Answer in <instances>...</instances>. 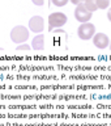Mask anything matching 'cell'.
Listing matches in <instances>:
<instances>
[{
  "mask_svg": "<svg viewBox=\"0 0 111 126\" xmlns=\"http://www.w3.org/2000/svg\"><path fill=\"white\" fill-rule=\"evenodd\" d=\"M27 38H29V30L27 28L22 26V25H17L14 26L11 32V39L12 42L17 43V45H21V43L26 42Z\"/></svg>",
  "mask_w": 111,
  "mask_h": 126,
  "instance_id": "1",
  "label": "cell"
},
{
  "mask_svg": "<svg viewBox=\"0 0 111 126\" xmlns=\"http://www.w3.org/2000/svg\"><path fill=\"white\" fill-rule=\"evenodd\" d=\"M67 21H68V18H67V16L63 13V12H54V13H51L49 16V32H52L55 28H62L64 26Z\"/></svg>",
  "mask_w": 111,
  "mask_h": 126,
  "instance_id": "2",
  "label": "cell"
},
{
  "mask_svg": "<svg viewBox=\"0 0 111 126\" xmlns=\"http://www.w3.org/2000/svg\"><path fill=\"white\" fill-rule=\"evenodd\" d=\"M96 34V26L92 22H82L77 29V35L82 41H89Z\"/></svg>",
  "mask_w": 111,
  "mask_h": 126,
  "instance_id": "3",
  "label": "cell"
},
{
  "mask_svg": "<svg viewBox=\"0 0 111 126\" xmlns=\"http://www.w3.org/2000/svg\"><path fill=\"white\" fill-rule=\"evenodd\" d=\"M93 17V13L90 11L86 9V7L84 5V3L76 5V9H74V18L77 20L78 22H89Z\"/></svg>",
  "mask_w": 111,
  "mask_h": 126,
  "instance_id": "4",
  "label": "cell"
},
{
  "mask_svg": "<svg viewBox=\"0 0 111 126\" xmlns=\"http://www.w3.org/2000/svg\"><path fill=\"white\" fill-rule=\"evenodd\" d=\"M43 29H45V20L41 16H33L29 20V30L33 32L35 34L42 33Z\"/></svg>",
  "mask_w": 111,
  "mask_h": 126,
  "instance_id": "5",
  "label": "cell"
},
{
  "mask_svg": "<svg viewBox=\"0 0 111 126\" xmlns=\"http://www.w3.org/2000/svg\"><path fill=\"white\" fill-rule=\"evenodd\" d=\"M92 41L94 43V46L99 50H105L110 46V38L105 33H96L94 37L92 38Z\"/></svg>",
  "mask_w": 111,
  "mask_h": 126,
  "instance_id": "6",
  "label": "cell"
},
{
  "mask_svg": "<svg viewBox=\"0 0 111 126\" xmlns=\"http://www.w3.org/2000/svg\"><path fill=\"white\" fill-rule=\"evenodd\" d=\"M31 49L35 51H42L45 50V35L42 33L37 34L33 38V42H31Z\"/></svg>",
  "mask_w": 111,
  "mask_h": 126,
  "instance_id": "7",
  "label": "cell"
},
{
  "mask_svg": "<svg viewBox=\"0 0 111 126\" xmlns=\"http://www.w3.org/2000/svg\"><path fill=\"white\" fill-rule=\"evenodd\" d=\"M84 5L86 7V9L93 12H96L98 9V5H97V0H84Z\"/></svg>",
  "mask_w": 111,
  "mask_h": 126,
  "instance_id": "8",
  "label": "cell"
},
{
  "mask_svg": "<svg viewBox=\"0 0 111 126\" xmlns=\"http://www.w3.org/2000/svg\"><path fill=\"white\" fill-rule=\"evenodd\" d=\"M98 9H109L110 7V0H97Z\"/></svg>",
  "mask_w": 111,
  "mask_h": 126,
  "instance_id": "9",
  "label": "cell"
},
{
  "mask_svg": "<svg viewBox=\"0 0 111 126\" xmlns=\"http://www.w3.org/2000/svg\"><path fill=\"white\" fill-rule=\"evenodd\" d=\"M68 1H69V0H52V4L60 8V7L67 5V3H68Z\"/></svg>",
  "mask_w": 111,
  "mask_h": 126,
  "instance_id": "10",
  "label": "cell"
},
{
  "mask_svg": "<svg viewBox=\"0 0 111 126\" xmlns=\"http://www.w3.org/2000/svg\"><path fill=\"white\" fill-rule=\"evenodd\" d=\"M17 50L18 51H29L30 50V46L26 45V43H21V45L17 46Z\"/></svg>",
  "mask_w": 111,
  "mask_h": 126,
  "instance_id": "11",
  "label": "cell"
},
{
  "mask_svg": "<svg viewBox=\"0 0 111 126\" xmlns=\"http://www.w3.org/2000/svg\"><path fill=\"white\" fill-rule=\"evenodd\" d=\"M31 1H33V4L37 7H42L43 4H45V0H31Z\"/></svg>",
  "mask_w": 111,
  "mask_h": 126,
  "instance_id": "12",
  "label": "cell"
},
{
  "mask_svg": "<svg viewBox=\"0 0 111 126\" xmlns=\"http://www.w3.org/2000/svg\"><path fill=\"white\" fill-rule=\"evenodd\" d=\"M72 4H74V5H78V4H81V3H84V0H69Z\"/></svg>",
  "mask_w": 111,
  "mask_h": 126,
  "instance_id": "13",
  "label": "cell"
},
{
  "mask_svg": "<svg viewBox=\"0 0 111 126\" xmlns=\"http://www.w3.org/2000/svg\"><path fill=\"white\" fill-rule=\"evenodd\" d=\"M107 18H109V21L111 22V8H109V11H107Z\"/></svg>",
  "mask_w": 111,
  "mask_h": 126,
  "instance_id": "14",
  "label": "cell"
},
{
  "mask_svg": "<svg viewBox=\"0 0 111 126\" xmlns=\"http://www.w3.org/2000/svg\"><path fill=\"white\" fill-rule=\"evenodd\" d=\"M109 47H110V49H111V41H110V46H109Z\"/></svg>",
  "mask_w": 111,
  "mask_h": 126,
  "instance_id": "15",
  "label": "cell"
}]
</instances>
